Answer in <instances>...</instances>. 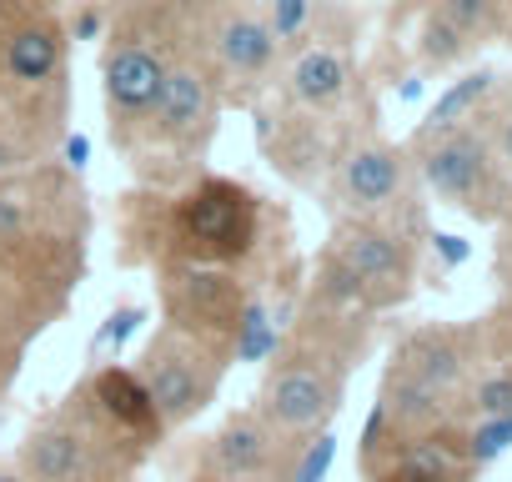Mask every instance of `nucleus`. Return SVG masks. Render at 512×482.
Returning a JSON list of instances; mask_svg holds the SVG:
<instances>
[{
	"label": "nucleus",
	"instance_id": "obj_29",
	"mask_svg": "<svg viewBox=\"0 0 512 482\" xmlns=\"http://www.w3.org/2000/svg\"><path fill=\"white\" fill-rule=\"evenodd\" d=\"M0 482H26V472L16 467V457H0Z\"/></svg>",
	"mask_w": 512,
	"mask_h": 482
},
{
	"label": "nucleus",
	"instance_id": "obj_20",
	"mask_svg": "<svg viewBox=\"0 0 512 482\" xmlns=\"http://www.w3.org/2000/svg\"><path fill=\"white\" fill-rule=\"evenodd\" d=\"M462 442H467L472 467H487L502 452H512V417H477V427H467Z\"/></svg>",
	"mask_w": 512,
	"mask_h": 482
},
{
	"label": "nucleus",
	"instance_id": "obj_28",
	"mask_svg": "<svg viewBox=\"0 0 512 482\" xmlns=\"http://www.w3.org/2000/svg\"><path fill=\"white\" fill-rule=\"evenodd\" d=\"M367 482H422V477H407V472H392V467H382V472H367Z\"/></svg>",
	"mask_w": 512,
	"mask_h": 482
},
{
	"label": "nucleus",
	"instance_id": "obj_21",
	"mask_svg": "<svg viewBox=\"0 0 512 482\" xmlns=\"http://www.w3.org/2000/svg\"><path fill=\"white\" fill-rule=\"evenodd\" d=\"M312 16H317L312 0H267V21H272V36H277V46H282V51H287V46H297V41L307 36Z\"/></svg>",
	"mask_w": 512,
	"mask_h": 482
},
{
	"label": "nucleus",
	"instance_id": "obj_25",
	"mask_svg": "<svg viewBox=\"0 0 512 482\" xmlns=\"http://www.w3.org/2000/svg\"><path fill=\"white\" fill-rule=\"evenodd\" d=\"M467 407H472L477 417H512V372H492V377H482V382L472 387Z\"/></svg>",
	"mask_w": 512,
	"mask_h": 482
},
{
	"label": "nucleus",
	"instance_id": "obj_9",
	"mask_svg": "<svg viewBox=\"0 0 512 482\" xmlns=\"http://www.w3.org/2000/svg\"><path fill=\"white\" fill-rule=\"evenodd\" d=\"M221 111H226L221 86H216L211 66L201 61V51L191 46V31H186V46L171 61L166 81H161V96L151 106V121H146L141 146H136L131 161L166 156V166L176 171V181L196 176L201 171V156L211 151V136H216Z\"/></svg>",
	"mask_w": 512,
	"mask_h": 482
},
{
	"label": "nucleus",
	"instance_id": "obj_5",
	"mask_svg": "<svg viewBox=\"0 0 512 482\" xmlns=\"http://www.w3.org/2000/svg\"><path fill=\"white\" fill-rule=\"evenodd\" d=\"M71 31L56 0H0V121H11L41 156L66 136Z\"/></svg>",
	"mask_w": 512,
	"mask_h": 482
},
{
	"label": "nucleus",
	"instance_id": "obj_8",
	"mask_svg": "<svg viewBox=\"0 0 512 482\" xmlns=\"http://www.w3.org/2000/svg\"><path fill=\"white\" fill-rule=\"evenodd\" d=\"M191 46L211 66L226 106H251L282 66V46L267 21V0H186Z\"/></svg>",
	"mask_w": 512,
	"mask_h": 482
},
{
	"label": "nucleus",
	"instance_id": "obj_3",
	"mask_svg": "<svg viewBox=\"0 0 512 482\" xmlns=\"http://www.w3.org/2000/svg\"><path fill=\"white\" fill-rule=\"evenodd\" d=\"M357 357H362V312L332 307L307 292L302 312L292 317V327L277 337L267 357L251 412H262L272 427L292 437L327 432L347 402Z\"/></svg>",
	"mask_w": 512,
	"mask_h": 482
},
{
	"label": "nucleus",
	"instance_id": "obj_2",
	"mask_svg": "<svg viewBox=\"0 0 512 482\" xmlns=\"http://www.w3.org/2000/svg\"><path fill=\"white\" fill-rule=\"evenodd\" d=\"M91 206L66 166H26L0 176V287L41 327H51L86 277Z\"/></svg>",
	"mask_w": 512,
	"mask_h": 482
},
{
	"label": "nucleus",
	"instance_id": "obj_18",
	"mask_svg": "<svg viewBox=\"0 0 512 482\" xmlns=\"http://www.w3.org/2000/svg\"><path fill=\"white\" fill-rule=\"evenodd\" d=\"M492 81H497L492 71H472V76H462L457 86H447V91L437 96V106L427 111V121L417 126V146H427V141H437V136H447V131L467 126V116L487 101Z\"/></svg>",
	"mask_w": 512,
	"mask_h": 482
},
{
	"label": "nucleus",
	"instance_id": "obj_31",
	"mask_svg": "<svg viewBox=\"0 0 512 482\" xmlns=\"http://www.w3.org/2000/svg\"><path fill=\"white\" fill-rule=\"evenodd\" d=\"M191 482H206V477H191Z\"/></svg>",
	"mask_w": 512,
	"mask_h": 482
},
{
	"label": "nucleus",
	"instance_id": "obj_23",
	"mask_svg": "<svg viewBox=\"0 0 512 482\" xmlns=\"http://www.w3.org/2000/svg\"><path fill=\"white\" fill-rule=\"evenodd\" d=\"M332 457H337V437H332V427H327V432H317V437L302 442V452H297L287 482H322L327 467H332Z\"/></svg>",
	"mask_w": 512,
	"mask_h": 482
},
{
	"label": "nucleus",
	"instance_id": "obj_30",
	"mask_svg": "<svg viewBox=\"0 0 512 482\" xmlns=\"http://www.w3.org/2000/svg\"><path fill=\"white\" fill-rule=\"evenodd\" d=\"M497 151H502V156H507V161H512V121H507V126H502V136H497Z\"/></svg>",
	"mask_w": 512,
	"mask_h": 482
},
{
	"label": "nucleus",
	"instance_id": "obj_10",
	"mask_svg": "<svg viewBox=\"0 0 512 482\" xmlns=\"http://www.w3.org/2000/svg\"><path fill=\"white\" fill-rule=\"evenodd\" d=\"M131 372L141 377V387H146V397H151V407H156V417H161V427L171 437V432L191 427L216 402L231 362L216 347H206V342L156 322V332L141 342Z\"/></svg>",
	"mask_w": 512,
	"mask_h": 482
},
{
	"label": "nucleus",
	"instance_id": "obj_17",
	"mask_svg": "<svg viewBox=\"0 0 512 482\" xmlns=\"http://www.w3.org/2000/svg\"><path fill=\"white\" fill-rule=\"evenodd\" d=\"M81 382H86L91 402H96L121 432L141 437L146 447H161V442H166V427H161V417H156V407H151L141 377H136L126 362H96Z\"/></svg>",
	"mask_w": 512,
	"mask_h": 482
},
{
	"label": "nucleus",
	"instance_id": "obj_6",
	"mask_svg": "<svg viewBox=\"0 0 512 482\" xmlns=\"http://www.w3.org/2000/svg\"><path fill=\"white\" fill-rule=\"evenodd\" d=\"M151 452L156 447L121 432L91 402L86 382H76L51 412L26 427L16 467L26 472V482H136Z\"/></svg>",
	"mask_w": 512,
	"mask_h": 482
},
{
	"label": "nucleus",
	"instance_id": "obj_24",
	"mask_svg": "<svg viewBox=\"0 0 512 482\" xmlns=\"http://www.w3.org/2000/svg\"><path fill=\"white\" fill-rule=\"evenodd\" d=\"M437 16H447L467 41L472 36H482L487 26H492V16H497V0H437Z\"/></svg>",
	"mask_w": 512,
	"mask_h": 482
},
{
	"label": "nucleus",
	"instance_id": "obj_19",
	"mask_svg": "<svg viewBox=\"0 0 512 482\" xmlns=\"http://www.w3.org/2000/svg\"><path fill=\"white\" fill-rule=\"evenodd\" d=\"M46 327L0 287V397H6V387L16 382V372H21V362H26V347L41 337Z\"/></svg>",
	"mask_w": 512,
	"mask_h": 482
},
{
	"label": "nucleus",
	"instance_id": "obj_7",
	"mask_svg": "<svg viewBox=\"0 0 512 482\" xmlns=\"http://www.w3.org/2000/svg\"><path fill=\"white\" fill-rule=\"evenodd\" d=\"M412 292V247L407 236L382 226V221H362V216H342L332 226V241L322 252L312 297L332 302V307H352V312H377L392 307Z\"/></svg>",
	"mask_w": 512,
	"mask_h": 482
},
{
	"label": "nucleus",
	"instance_id": "obj_13",
	"mask_svg": "<svg viewBox=\"0 0 512 482\" xmlns=\"http://www.w3.org/2000/svg\"><path fill=\"white\" fill-rule=\"evenodd\" d=\"M332 196L347 216L382 221L407 196V156L387 141H357L332 161Z\"/></svg>",
	"mask_w": 512,
	"mask_h": 482
},
{
	"label": "nucleus",
	"instance_id": "obj_1",
	"mask_svg": "<svg viewBox=\"0 0 512 482\" xmlns=\"http://www.w3.org/2000/svg\"><path fill=\"white\" fill-rule=\"evenodd\" d=\"M272 206L236 176L196 171L176 186L131 191L121 206V262L131 267H231L262 277L272 267ZM282 247V241H277Z\"/></svg>",
	"mask_w": 512,
	"mask_h": 482
},
{
	"label": "nucleus",
	"instance_id": "obj_11",
	"mask_svg": "<svg viewBox=\"0 0 512 482\" xmlns=\"http://www.w3.org/2000/svg\"><path fill=\"white\" fill-rule=\"evenodd\" d=\"M256 297H262V282H251L231 267H161L156 272L161 322L216 347L226 362L236 352L241 322H246Z\"/></svg>",
	"mask_w": 512,
	"mask_h": 482
},
{
	"label": "nucleus",
	"instance_id": "obj_16",
	"mask_svg": "<svg viewBox=\"0 0 512 482\" xmlns=\"http://www.w3.org/2000/svg\"><path fill=\"white\" fill-rule=\"evenodd\" d=\"M387 372H402L442 397H457V387L472 372V337L462 327H417L397 342Z\"/></svg>",
	"mask_w": 512,
	"mask_h": 482
},
{
	"label": "nucleus",
	"instance_id": "obj_26",
	"mask_svg": "<svg viewBox=\"0 0 512 482\" xmlns=\"http://www.w3.org/2000/svg\"><path fill=\"white\" fill-rule=\"evenodd\" d=\"M76 41H101L106 36V11L96 6V0H81V11L71 16V26H66Z\"/></svg>",
	"mask_w": 512,
	"mask_h": 482
},
{
	"label": "nucleus",
	"instance_id": "obj_27",
	"mask_svg": "<svg viewBox=\"0 0 512 482\" xmlns=\"http://www.w3.org/2000/svg\"><path fill=\"white\" fill-rule=\"evenodd\" d=\"M432 247H437V257H442L447 267H462V262L472 257L467 241H462V236H447V231H437V236H432Z\"/></svg>",
	"mask_w": 512,
	"mask_h": 482
},
{
	"label": "nucleus",
	"instance_id": "obj_15",
	"mask_svg": "<svg viewBox=\"0 0 512 482\" xmlns=\"http://www.w3.org/2000/svg\"><path fill=\"white\" fill-rule=\"evenodd\" d=\"M352 91V56L337 41H317L307 36L302 51H292V61L282 66V101L297 116H332Z\"/></svg>",
	"mask_w": 512,
	"mask_h": 482
},
{
	"label": "nucleus",
	"instance_id": "obj_12",
	"mask_svg": "<svg viewBox=\"0 0 512 482\" xmlns=\"http://www.w3.org/2000/svg\"><path fill=\"white\" fill-rule=\"evenodd\" d=\"M302 442L307 437H292V432L272 427L262 412L241 407V412H226L221 427L201 442L191 477H206V482H287Z\"/></svg>",
	"mask_w": 512,
	"mask_h": 482
},
{
	"label": "nucleus",
	"instance_id": "obj_4",
	"mask_svg": "<svg viewBox=\"0 0 512 482\" xmlns=\"http://www.w3.org/2000/svg\"><path fill=\"white\" fill-rule=\"evenodd\" d=\"M186 31H191L186 0H121L116 11H106L101 106H106V141L121 156H136L161 81L186 46Z\"/></svg>",
	"mask_w": 512,
	"mask_h": 482
},
{
	"label": "nucleus",
	"instance_id": "obj_14",
	"mask_svg": "<svg viewBox=\"0 0 512 482\" xmlns=\"http://www.w3.org/2000/svg\"><path fill=\"white\" fill-rule=\"evenodd\" d=\"M422 156V181L432 186L437 201L447 206H462V211H482L487 191H492V146L482 131L472 126H457L427 146H417Z\"/></svg>",
	"mask_w": 512,
	"mask_h": 482
},
{
	"label": "nucleus",
	"instance_id": "obj_22",
	"mask_svg": "<svg viewBox=\"0 0 512 482\" xmlns=\"http://www.w3.org/2000/svg\"><path fill=\"white\" fill-rule=\"evenodd\" d=\"M467 46H472V41H467V36H462V31L447 21V16H437V11L427 16V26H422V56H427L432 66H447V61H457Z\"/></svg>",
	"mask_w": 512,
	"mask_h": 482
}]
</instances>
